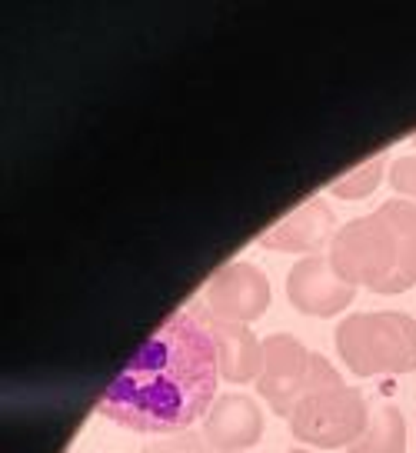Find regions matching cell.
<instances>
[{"label":"cell","mask_w":416,"mask_h":453,"mask_svg":"<svg viewBox=\"0 0 416 453\" xmlns=\"http://www.w3.org/2000/svg\"><path fill=\"white\" fill-rule=\"evenodd\" d=\"M144 453H214V447L207 443V437L200 434H173V437H163L160 443H150Z\"/></svg>","instance_id":"obj_13"},{"label":"cell","mask_w":416,"mask_h":453,"mask_svg":"<svg viewBox=\"0 0 416 453\" xmlns=\"http://www.w3.org/2000/svg\"><path fill=\"white\" fill-rule=\"evenodd\" d=\"M337 237V220L327 200L310 197L300 203L297 211H290L280 224L260 234V247L263 250H276V254H306L314 257L316 250L330 247Z\"/></svg>","instance_id":"obj_8"},{"label":"cell","mask_w":416,"mask_h":453,"mask_svg":"<svg viewBox=\"0 0 416 453\" xmlns=\"http://www.w3.org/2000/svg\"><path fill=\"white\" fill-rule=\"evenodd\" d=\"M370 420V407L363 394L346 387L344 377L327 364V357L314 354L310 377L297 407L290 413V434L316 450L350 447Z\"/></svg>","instance_id":"obj_3"},{"label":"cell","mask_w":416,"mask_h":453,"mask_svg":"<svg viewBox=\"0 0 416 453\" xmlns=\"http://www.w3.org/2000/svg\"><path fill=\"white\" fill-rule=\"evenodd\" d=\"M330 264L353 287L374 294H400L416 283V203L387 200L374 213L337 230Z\"/></svg>","instance_id":"obj_2"},{"label":"cell","mask_w":416,"mask_h":453,"mask_svg":"<svg viewBox=\"0 0 416 453\" xmlns=\"http://www.w3.org/2000/svg\"><path fill=\"white\" fill-rule=\"evenodd\" d=\"M310 360L314 354L293 334L263 337V370L257 377V390L273 407V413L290 420V413L306 387V377H310Z\"/></svg>","instance_id":"obj_5"},{"label":"cell","mask_w":416,"mask_h":453,"mask_svg":"<svg viewBox=\"0 0 416 453\" xmlns=\"http://www.w3.org/2000/svg\"><path fill=\"white\" fill-rule=\"evenodd\" d=\"M197 317L203 320L207 334L216 347V360H220V377L230 383H250L260 377L263 370V340L250 330V324H237V320H223L216 313L207 311V303H193Z\"/></svg>","instance_id":"obj_9"},{"label":"cell","mask_w":416,"mask_h":453,"mask_svg":"<svg viewBox=\"0 0 416 453\" xmlns=\"http://www.w3.org/2000/svg\"><path fill=\"white\" fill-rule=\"evenodd\" d=\"M390 187L403 197L416 200V157H400L390 167Z\"/></svg>","instance_id":"obj_14"},{"label":"cell","mask_w":416,"mask_h":453,"mask_svg":"<svg viewBox=\"0 0 416 453\" xmlns=\"http://www.w3.org/2000/svg\"><path fill=\"white\" fill-rule=\"evenodd\" d=\"M413 147H416V137H413Z\"/></svg>","instance_id":"obj_16"},{"label":"cell","mask_w":416,"mask_h":453,"mask_svg":"<svg viewBox=\"0 0 416 453\" xmlns=\"http://www.w3.org/2000/svg\"><path fill=\"white\" fill-rule=\"evenodd\" d=\"M406 450V424L403 413L390 403H380L370 411V420L363 426L346 453H403Z\"/></svg>","instance_id":"obj_11"},{"label":"cell","mask_w":416,"mask_h":453,"mask_svg":"<svg viewBox=\"0 0 416 453\" xmlns=\"http://www.w3.org/2000/svg\"><path fill=\"white\" fill-rule=\"evenodd\" d=\"M203 303H207V311L223 317V320L253 324L270 307V280L253 264L233 260V264L220 267L207 280V287H203Z\"/></svg>","instance_id":"obj_6"},{"label":"cell","mask_w":416,"mask_h":453,"mask_svg":"<svg viewBox=\"0 0 416 453\" xmlns=\"http://www.w3.org/2000/svg\"><path fill=\"white\" fill-rule=\"evenodd\" d=\"M263 434V413L246 394H220L203 417V437L220 453H244Z\"/></svg>","instance_id":"obj_10"},{"label":"cell","mask_w":416,"mask_h":453,"mask_svg":"<svg viewBox=\"0 0 416 453\" xmlns=\"http://www.w3.org/2000/svg\"><path fill=\"white\" fill-rule=\"evenodd\" d=\"M357 297V287L330 264V257L314 254L293 264L287 273V300L306 317H337Z\"/></svg>","instance_id":"obj_7"},{"label":"cell","mask_w":416,"mask_h":453,"mask_svg":"<svg viewBox=\"0 0 416 453\" xmlns=\"http://www.w3.org/2000/svg\"><path fill=\"white\" fill-rule=\"evenodd\" d=\"M244 453H246V450H244Z\"/></svg>","instance_id":"obj_17"},{"label":"cell","mask_w":416,"mask_h":453,"mask_svg":"<svg viewBox=\"0 0 416 453\" xmlns=\"http://www.w3.org/2000/svg\"><path fill=\"white\" fill-rule=\"evenodd\" d=\"M290 453H314V450H290Z\"/></svg>","instance_id":"obj_15"},{"label":"cell","mask_w":416,"mask_h":453,"mask_svg":"<svg viewBox=\"0 0 416 453\" xmlns=\"http://www.w3.org/2000/svg\"><path fill=\"white\" fill-rule=\"evenodd\" d=\"M337 354L357 377L416 370V320L400 311H367L337 326Z\"/></svg>","instance_id":"obj_4"},{"label":"cell","mask_w":416,"mask_h":453,"mask_svg":"<svg viewBox=\"0 0 416 453\" xmlns=\"http://www.w3.org/2000/svg\"><path fill=\"white\" fill-rule=\"evenodd\" d=\"M220 360L203 320L184 307L140 343L127 367L107 383L97 413L133 434H187L216 400Z\"/></svg>","instance_id":"obj_1"},{"label":"cell","mask_w":416,"mask_h":453,"mask_svg":"<svg viewBox=\"0 0 416 453\" xmlns=\"http://www.w3.org/2000/svg\"><path fill=\"white\" fill-rule=\"evenodd\" d=\"M383 170H387V154H374L367 164H359V167H353L350 173L337 177L330 184V194L340 200L370 197L376 187H380V180H383Z\"/></svg>","instance_id":"obj_12"}]
</instances>
